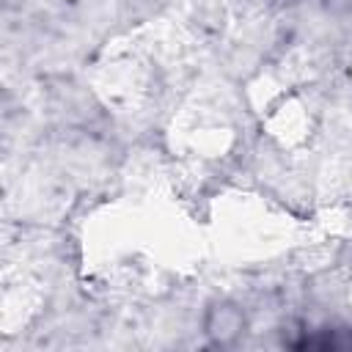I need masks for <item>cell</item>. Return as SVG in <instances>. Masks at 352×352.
Instances as JSON below:
<instances>
[{
  "instance_id": "obj_1",
  "label": "cell",
  "mask_w": 352,
  "mask_h": 352,
  "mask_svg": "<svg viewBox=\"0 0 352 352\" xmlns=\"http://www.w3.org/2000/svg\"><path fill=\"white\" fill-rule=\"evenodd\" d=\"M242 330H245V314L234 302H217L214 308H209L206 322H204V333L209 336L212 344L231 346V344H236Z\"/></svg>"
}]
</instances>
